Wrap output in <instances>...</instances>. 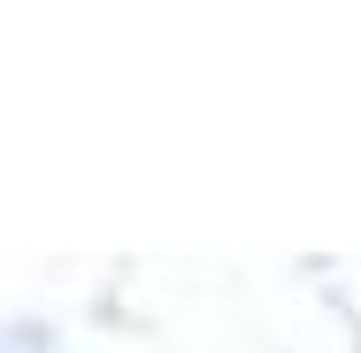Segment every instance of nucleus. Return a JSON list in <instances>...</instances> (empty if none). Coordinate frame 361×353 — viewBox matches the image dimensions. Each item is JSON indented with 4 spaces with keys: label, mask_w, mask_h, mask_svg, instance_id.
I'll return each instance as SVG.
<instances>
[]
</instances>
